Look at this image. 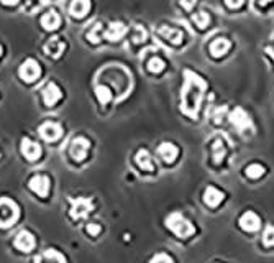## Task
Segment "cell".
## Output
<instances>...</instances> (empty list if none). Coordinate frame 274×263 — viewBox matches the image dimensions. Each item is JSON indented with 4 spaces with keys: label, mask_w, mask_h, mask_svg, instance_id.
Masks as SVG:
<instances>
[{
    "label": "cell",
    "mask_w": 274,
    "mask_h": 263,
    "mask_svg": "<svg viewBox=\"0 0 274 263\" xmlns=\"http://www.w3.org/2000/svg\"><path fill=\"white\" fill-rule=\"evenodd\" d=\"M192 21L199 26V28H206L208 25V21H210V17H208L207 12H197L196 15H192Z\"/></svg>",
    "instance_id": "obj_26"
},
{
    "label": "cell",
    "mask_w": 274,
    "mask_h": 263,
    "mask_svg": "<svg viewBox=\"0 0 274 263\" xmlns=\"http://www.w3.org/2000/svg\"><path fill=\"white\" fill-rule=\"evenodd\" d=\"M90 8V0H72L69 12L74 18H82Z\"/></svg>",
    "instance_id": "obj_20"
},
{
    "label": "cell",
    "mask_w": 274,
    "mask_h": 263,
    "mask_svg": "<svg viewBox=\"0 0 274 263\" xmlns=\"http://www.w3.org/2000/svg\"><path fill=\"white\" fill-rule=\"evenodd\" d=\"M20 209L17 206V202L7 197L0 199V227H8L18 219Z\"/></svg>",
    "instance_id": "obj_3"
},
{
    "label": "cell",
    "mask_w": 274,
    "mask_h": 263,
    "mask_svg": "<svg viewBox=\"0 0 274 263\" xmlns=\"http://www.w3.org/2000/svg\"><path fill=\"white\" fill-rule=\"evenodd\" d=\"M59 23H61V18H59V15L56 10H51V12H46L45 15L41 17V26L48 31L51 30H56Z\"/></svg>",
    "instance_id": "obj_21"
},
{
    "label": "cell",
    "mask_w": 274,
    "mask_h": 263,
    "mask_svg": "<svg viewBox=\"0 0 274 263\" xmlns=\"http://www.w3.org/2000/svg\"><path fill=\"white\" fill-rule=\"evenodd\" d=\"M158 33L163 36V38H166L168 41L173 43V45H179V43L182 41V38H184L182 31L179 28H174V26H166V25H163L158 30Z\"/></svg>",
    "instance_id": "obj_17"
},
{
    "label": "cell",
    "mask_w": 274,
    "mask_h": 263,
    "mask_svg": "<svg viewBox=\"0 0 274 263\" xmlns=\"http://www.w3.org/2000/svg\"><path fill=\"white\" fill-rule=\"evenodd\" d=\"M177 153H179L177 147L173 143H169V142L161 143L159 148H158V155L163 158V162H166V163H173L174 160L177 158Z\"/></svg>",
    "instance_id": "obj_16"
},
{
    "label": "cell",
    "mask_w": 274,
    "mask_h": 263,
    "mask_svg": "<svg viewBox=\"0 0 274 263\" xmlns=\"http://www.w3.org/2000/svg\"><path fill=\"white\" fill-rule=\"evenodd\" d=\"M223 199V192H220L217 187L208 186L206 191H204V202L207 204L208 207H217Z\"/></svg>",
    "instance_id": "obj_18"
},
{
    "label": "cell",
    "mask_w": 274,
    "mask_h": 263,
    "mask_svg": "<svg viewBox=\"0 0 274 263\" xmlns=\"http://www.w3.org/2000/svg\"><path fill=\"white\" fill-rule=\"evenodd\" d=\"M85 230H87V234L90 235V237H97V235L100 234L102 229H100L99 224H94V222H92V224H89L87 227H85Z\"/></svg>",
    "instance_id": "obj_32"
},
{
    "label": "cell",
    "mask_w": 274,
    "mask_h": 263,
    "mask_svg": "<svg viewBox=\"0 0 274 263\" xmlns=\"http://www.w3.org/2000/svg\"><path fill=\"white\" fill-rule=\"evenodd\" d=\"M225 110H227L225 107H220V109L215 112V115H213V120H215V123H220V122L223 120L222 117H223V114H225Z\"/></svg>",
    "instance_id": "obj_34"
},
{
    "label": "cell",
    "mask_w": 274,
    "mask_h": 263,
    "mask_svg": "<svg viewBox=\"0 0 274 263\" xmlns=\"http://www.w3.org/2000/svg\"><path fill=\"white\" fill-rule=\"evenodd\" d=\"M228 50H230V41L227 38H217L210 43V53H212V56H215V58L227 55Z\"/></svg>",
    "instance_id": "obj_22"
},
{
    "label": "cell",
    "mask_w": 274,
    "mask_h": 263,
    "mask_svg": "<svg viewBox=\"0 0 274 263\" xmlns=\"http://www.w3.org/2000/svg\"><path fill=\"white\" fill-rule=\"evenodd\" d=\"M196 2H197V0H181V5L186 10H192V7L196 5Z\"/></svg>",
    "instance_id": "obj_36"
},
{
    "label": "cell",
    "mask_w": 274,
    "mask_h": 263,
    "mask_svg": "<svg viewBox=\"0 0 274 263\" xmlns=\"http://www.w3.org/2000/svg\"><path fill=\"white\" fill-rule=\"evenodd\" d=\"M184 78V88L181 90V109L184 110V114L196 117L207 84L201 76H197L192 71H186Z\"/></svg>",
    "instance_id": "obj_1"
},
{
    "label": "cell",
    "mask_w": 274,
    "mask_h": 263,
    "mask_svg": "<svg viewBox=\"0 0 274 263\" xmlns=\"http://www.w3.org/2000/svg\"><path fill=\"white\" fill-rule=\"evenodd\" d=\"M20 150H21V153H23V157L26 160H30V162H33V160H38L40 155H41L40 145L35 143L33 140H30V138H23V140H21Z\"/></svg>",
    "instance_id": "obj_12"
},
{
    "label": "cell",
    "mask_w": 274,
    "mask_h": 263,
    "mask_svg": "<svg viewBox=\"0 0 274 263\" xmlns=\"http://www.w3.org/2000/svg\"><path fill=\"white\" fill-rule=\"evenodd\" d=\"M228 119H230V122H232V125L240 132H245V130H248V128L253 127L250 115L246 114L245 109H241V107H236V109H233L232 112H230Z\"/></svg>",
    "instance_id": "obj_6"
},
{
    "label": "cell",
    "mask_w": 274,
    "mask_h": 263,
    "mask_svg": "<svg viewBox=\"0 0 274 263\" xmlns=\"http://www.w3.org/2000/svg\"><path fill=\"white\" fill-rule=\"evenodd\" d=\"M263 244L271 247L274 245V225H268L265 229V234H263Z\"/></svg>",
    "instance_id": "obj_29"
},
{
    "label": "cell",
    "mask_w": 274,
    "mask_h": 263,
    "mask_svg": "<svg viewBox=\"0 0 274 263\" xmlns=\"http://www.w3.org/2000/svg\"><path fill=\"white\" fill-rule=\"evenodd\" d=\"M240 227L246 230V232H255V230L260 229V217L256 216L255 212H245L243 216L240 217Z\"/></svg>",
    "instance_id": "obj_15"
},
{
    "label": "cell",
    "mask_w": 274,
    "mask_h": 263,
    "mask_svg": "<svg viewBox=\"0 0 274 263\" xmlns=\"http://www.w3.org/2000/svg\"><path fill=\"white\" fill-rule=\"evenodd\" d=\"M100 31H102V25L97 21V23L94 26H90V30L87 31V40L90 43H94V45H97L100 41Z\"/></svg>",
    "instance_id": "obj_27"
},
{
    "label": "cell",
    "mask_w": 274,
    "mask_h": 263,
    "mask_svg": "<svg viewBox=\"0 0 274 263\" xmlns=\"http://www.w3.org/2000/svg\"><path fill=\"white\" fill-rule=\"evenodd\" d=\"M246 176L248 178H251V179H258V178H261L263 175H265V168H263L261 165H250L248 168H246Z\"/></svg>",
    "instance_id": "obj_25"
},
{
    "label": "cell",
    "mask_w": 274,
    "mask_h": 263,
    "mask_svg": "<svg viewBox=\"0 0 274 263\" xmlns=\"http://www.w3.org/2000/svg\"><path fill=\"white\" fill-rule=\"evenodd\" d=\"M40 135L46 142H56L63 135V128L56 122H45L40 127Z\"/></svg>",
    "instance_id": "obj_9"
},
{
    "label": "cell",
    "mask_w": 274,
    "mask_h": 263,
    "mask_svg": "<svg viewBox=\"0 0 274 263\" xmlns=\"http://www.w3.org/2000/svg\"><path fill=\"white\" fill-rule=\"evenodd\" d=\"M212 158H213V163H222V160L225 158V147H223V142L217 138L213 140L212 143Z\"/></svg>",
    "instance_id": "obj_23"
},
{
    "label": "cell",
    "mask_w": 274,
    "mask_h": 263,
    "mask_svg": "<svg viewBox=\"0 0 274 263\" xmlns=\"http://www.w3.org/2000/svg\"><path fill=\"white\" fill-rule=\"evenodd\" d=\"M166 227H168L173 234H176L179 239H187L196 232V227L192 225V222L187 221L181 212L169 214V216L166 217Z\"/></svg>",
    "instance_id": "obj_2"
},
{
    "label": "cell",
    "mask_w": 274,
    "mask_h": 263,
    "mask_svg": "<svg viewBox=\"0 0 274 263\" xmlns=\"http://www.w3.org/2000/svg\"><path fill=\"white\" fill-rule=\"evenodd\" d=\"M41 94H43V100H45V104L48 107H53L63 97V90L59 89V86L56 83H48L45 88H43Z\"/></svg>",
    "instance_id": "obj_8"
},
{
    "label": "cell",
    "mask_w": 274,
    "mask_h": 263,
    "mask_svg": "<svg viewBox=\"0 0 274 263\" xmlns=\"http://www.w3.org/2000/svg\"><path fill=\"white\" fill-rule=\"evenodd\" d=\"M137 165L141 168L143 171H148V173H151V171H154V165H153V158H151V155L148 153V150H138V153H137Z\"/></svg>",
    "instance_id": "obj_19"
},
{
    "label": "cell",
    "mask_w": 274,
    "mask_h": 263,
    "mask_svg": "<svg viewBox=\"0 0 274 263\" xmlns=\"http://www.w3.org/2000/svg\"><path fill=\"white\" fill-rule=\"evenodd\" d=\"M151 262H173V259H171L169 255H166V254H158V255H154Z\"/></svg>",
    "instance_id": "obj_33"
},
{
    "label": "cell",
    "mask_w": 274,
    "mask_h": 263,
    "mask_svg": "<svg viewBox=\"0 0 274 263\" xmlns=\"http://www.w3.org/2000/svg\"><path fill=\"white\" fill-rule=\"evenodd\" d=\"M127 33V26L122 21H112L109 28L105 30V38L109 41H118L122 40Z\"/></svg>",
    "instance_id": "obj_14"
},
{
    "label": "cell",
    "mask_w": 274,
    "mask_h": 263,
    "mask_svg": "<svg viewBox=\"0 0 274 263\" xmlns=\"http://www.w3.org/2000/svg\"><path fill=\"white\" fill-rule=\"evenodd\" d=\"M94 209V202L90 197H77L71 201V217L74 221H80L89 216V212Z\"/></svg>",
    "instance_id": "obj_4"
},
{
    "label": "cell",
    "mask_w": 274,
    "mask_h": 263,
    "mask_svg": "<svg viewBox=\"0 0 274 263\" xmlns=\"http://www.w3.org/2000/svg\"><path fill=\"white\" fill-rule=\"evenodd\" d=\"M90 148V142L84 137H76L71 142V147H69V152H71V157L76 160V162H84L85 157L89 153Z\"/></svg>",
    "instance_id": "obj_7"
},
{
    "label": "cell",
    "mask_w": 274,
    "mask_h": 263,
    "mask_svg": "<svg viewBox=\"0 0 274 263\" xmlns=\"http://www.w3.org/2000/svg\"><path fill=\"white\" fill-rule=\"evenodd\" d=\"M2 3L3 5H17L18 0H2Z\"/></svg>",
    "instance_id": "obj_37"
},
{
    "label": "cell",
    "mask_w": 274,
    "mask_h": 263,
    "mask_svg": "<svg viewBox=\"0 0 274 263\" xmlns=\"http://www.w3.org/2000/svg\"><path fill=\"white\" fill-rule=\"evenodd\" d=\"M40 73H41L40 64L35 60H31V58H28V60H25L23 63H21V66L18 69L20 78L23 79L25 83H33L35 79H38Z\"/></svg>",
    "instance_id": "obj_5"
},
{
    "label": "cell",
    "mask_w": 274,
    "mask_h": 263,
    "mask_svg": "<svg viewBox=\"0 0 274 263\" xmlns=\"http://www.w3.org/2000/svg\"><path fill=\"white\" fill-rule=\"evenodd\" d=\"M15 247L20 252H30L35 247V237L33 234L28 232V230H20L15 237Z\"/></svg>",
    "instance_id": "obj_13"
},
{
    "label": "cell",
    "mask_w": 274,
    "mask_h": 263,
    "mask_svg": "<svg viewBox=\"0 0 274 263\" xmlns=\"http://www.w3.org/2000/svg\"><path fill=\"white\" fill-rule=\"evenodd\" d=\"M28 186L35 194H38L41 197H46L48 192H50V179H48V176L35 175L33 178L30 179Z\"/></svg>",
    "instance_id": "obj_10"
},
{
    "label": "cell",
    "mask_w": 274,
    "mask_h": 263,
    "mask_svg": "<svg viewBox=\"0 0 274 263\" xmlns=\"http://www.w3.org/2000/svg\"><path fill=\"white\" fill-rule=\"evenodd\" d=\"M225 3H227V7H230V8H238V7H241L243 0H225Z\"/></svg>",
    "instance_id": "obj_35"
},
{
    "label": "cell",
    "mask_w": 274,
    "mask_h": 263,
    "mask_svg": "<svg viewBox=\"0 0 274 263\" xmlns=\"http://www.w3.org/2000/svg\"><path fill=\"white\" fill-rule=\"evenodd\" d=\"M64 48H66V43L63 41L61 36H53V38H50L45 43V48H43V50H45V53L48 56L59 58L63 55Z\"/></svg>",
    "instance_id": "obj_11"
},
{
    "label": "cell",
    "mask_w": 274,
    "mask_h": 263,
    "mask_svg": "<svg viewBox=\"0 0 274 263\" xmlns=\"http://www.w3.org/2000/svg\"><path fill=\"white\" fill-rule=\"evenodd\" d=\"M0 56H2V45H0Z\"/></svg>",
    "instance_id": "obj_38"
},
{
    "label": "cell",
    "mask_w": 274,
    "mask_h": 263,
    "mask_svg": "<svg viewBox=\"0 0 274 263\" xmlns=\"http://www.w3.org/2000/svg\"><path fill=\"white\" fill-rule=\"evenodd\" d=\"M133 40H135V43H143L144 40H146V31H144V28H141L139 25H135V35H133Z\"/></svg>",
    "instance_id": "obj_31"
},
{
    "label": "cell",
    "mask_w": 274,
    "mask_h": 263,
    "mask_svg": "<svg viewBox=\"0 0 274 263\" xmlns=\"http://www.w3.org/2000/svg\"><path fill=\"white\" fill-rule=\"evenodd\" d=\"M164 61L161 60V58H158V56H154V58H151V60L148 61V69L151 73H161L164 69Z\"/></svg>",
    "instance_id": "obj_28"
},
{
    "label": "cell",
    "mask_w": 274,
    "mask_h": 263,
    "mask_svg": "<svg viewBox=\"0 0 274 263\" xmlns=\"http://www.w3.org/2000/svg\"><path fill=\"white\" fill-rule=\"evenodd\" d=\"M95 95H97V99L100 104H109V102L112 100V92L109 88H105V86H97L95 88Z\"/></svg>",
    "instance_id": "obj_24"
},
{
    "label": "cell",
    "mask_w": 274,
    "mask_h": 263,
    "mask_svg": "<svg viewBox=\"0 0 274 263\" xmlns=\"http://www.w3.org/2000/svg\"><path fill=\"white\" fill-rule=\"evenodd\" d=\"M43 259H45V260H55V262H64V260H66V257L61 255V254H58L56 250L50 249V250H46V252H45V255H43Z\"/></svg>",
    "instance_id": "obj_30"
}]
</instances>
